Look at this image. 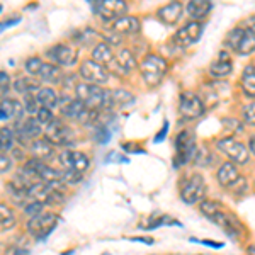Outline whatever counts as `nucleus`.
<instances>
[{
    "label": "nucleus",
    "instance_id": "obj_1",
    "mask_svg": "<svg viewBox=\"0 0 255 255\" xmlns=\"http://www.w3.org/2000/svg\"><path fill=\"white\" fill-rule=\"evenodd\" d=\"M77 99L89 111L109 109L111 106V90H106L102 85L94 84H77L75 87Z\"/></svg>",
    "mask_w": 255,
    "mask_h": 255
},
{
    "label": "nucleus",
    "instance_id": "obj_2",
    "mask_svg": "<svg viewBox=\"0 0 255 255\" xmlns=\"http://www.w3.org/2000/svg\"><path fill=\"white\" fill-rule=\"evenodd\" d=\"M167 70H168L167 60L158 55H146L143 58L141 65H139V72H141L143 80L150 87H155V85H158L162 82Z\"/></svg>",
    "mask_w": 255,
    "mask_h": 255
},
{
    "label": "nucleus",
    "instance_id": "obj_3",
    "mask_svg": "<svg viewBox=\"0 0 255 255\" xmlns=\"http://www.w3.org/2000/svg\"><path fill=\"white\" fill-rule=\"evenodd\" d=\"M206 194V182L204 177L199 174H192L180 180V199L186 204L201 203Z\"/></svg>",
    "mask_w": 255,
    "mask_h": 255
},
{
    "label": "nucleus",
    "instance_id": "obj_4",
    "mask_svg": "<svg viewBox=\"0 0 255 255\" xmlns=\"http://www.w3.org/2000/svg\"><path fill=\"white\" fill-rule=\"evenodd\" d=\"M60 218L55 215V213H41V215L32 216L29 221H27V232L31 233L32 237H36V240H43L46 238L53 230L56 228Z\"/></svg>",
    "mask_w": 255,
    "mask_h": 255
},
{
    "label": "nucleus",
    "instance_id": "obj_5",
    "mask_svg": "<svg viewBox=\"0 0 255 255\" xmlns=\"http://www.w3.org/2000/svg\"><path fill=\"white\" fill-rule=\"evenodd\" d=\"M175 158H174V165L175 167H182L186 165L189 160H192L196 153V141L194 136L189 129H184L179 133V136L175 139Z\"/></svg>",
    "mask_w": 255,
    "mask_h": 255
},
{
    "label": "nucleus",
    "instance_id": "obj_6",
    "mask_svg": "<svg viewBox=\"0 0 255 255\" xmlns=\"http://www.w3.org/2000/svg\"><path fill=\"white\" fill-rule=\"evenodd\" d=\"M204 31V26L201 22H194V20H189L186 26H182L179 31L172 36V44L177 48H189L192 44H196L201 39Z\"/></svg>",
    "mask_w": 255,
    "mask_h": 255
},
{
    "label": "nucleus",
    "instance_id": "obj_7",
    "mask_svg": "<svg viewBox=\"0 0 255 255\" xmlns=\"http://www.w3.org/2000/svg\"><path fill=\"white\" fill-rule=\"evenodd\" d=\"M92 9L104 22H111V20L114 22L126 14L128 5L123 0H101V2L92 3Z\"/></svg>",
    "mask_w": 255,
    "mask_h": 255
},
{
    "label": "nucleus",
    "instance_id": "obj_8",
    "mask_svg": "<svg viewBox=\"0 0 255 255\" xmlns=\"http://www.w3.org/2000/svg\"><path fill=\"white\" fill-rule=\"evenodd\" d=\"M218 150L221 151L223 155H226L232 163H247L249 162V148H247L244 143L237 141L233 136H228V138H223L218 141Z\"/></svg>",
    "mask_w": 255,
    "mask_h": 255
},
{
    "label": "nucleus",
    "instance_id": "obj_9",
    "mask_svg": "<svg viewBox=\"0 0 255 255\" xmlns=\"http://www.w3.org/2000/svg\"><path fill=\"white\" fill-rule=\"evenodd\" d=\"M46 56L51 60V63L58 65V67H72L79 60V51L72 44L58 43L48 49Z\"/></svg>",
    "mask_w": 255,
    "mask_h": 255
},
{
    "label": "nucleus",
    "instance_id": "obj_10",
    "mask_svg": "<svg viewBox=\"0 0 255 255\" xmlns=\"http://www.w3.org/2000/svg\"><path fill=\"white\" fill-rule=\"evenodd\" d=\"M179 111L182 114V118L196 119L204 114V104L199 96H196L191 90H186L179 97Z\"/></svg>",
    "mask_w": 255,
    "mask_h": 255
},
{
    "label": "nucleus",
    "instance_id": "obj_11",
    "mask_svg": "<svg viewBox=\"0 0 255 255\" xmlns=\"http://www.w3.org/2000/svg\"><path fill=\"white\" fill-rule=\"evenodd\" d=\"M46 139L51 143L53 146H68L70 143H73L72 139V129L65 125L61 119H53L51 123L46 126Z\"/></svg>",
    "mask_w": 255,
    "mask_h": 255
},
{
    "label": "nucleus",
    "instance_id": "obj_12",
    "mask_svg": "<svg viewBox=\"0 0 255 255\" xmlns=\"http://www.w3.org/2000/svg\"><path fill=\"white\" fill-rule=\"evenodd\" d=\"M60 163L63 165L65 170L68 172H77V174H84L90 165V160L84 151L77 150H65L60 153Z\"/></svg>",
    "mask_w": 255,
    "mask_h": 255
},
{
    "label": "nucleus",
    "instance_id": "obj_13",
    "mask_svg": "<svg viewBox=\"0 0 255 255\" xmlns=\"http://www.w3.org/2000/svg\"><path fill=\"white\" fill-rule=\"evenodd\" d=\"M80 77L84 80L90 82L94 85H101L106 84L109 80V72L106 70L104 65H99L92 60H85L80 65Z\"/></svg>",
    "mask_w": 255,
    "mask_h": 255
},
{
    "label": "nucleus",
    "instance_id": "obj_14",
    "mask_svg": "<svg viewBox=\"0 0 255 255\" xmlns=\"http://www.w3.org/2000/svg\"><path fill=\"white\" fill-rule=\"evenodd\" d=\"M108 68L113 73H116L118 77L129 75V73L136 68V58H134V55L129 51V49L125 48V49H121L116 56H114L113 61L108 65Z\"/></svg>",
    "mask_w": 255,
    "mask_h": 255
},
{
    "label": "nucleus",
    "instance_id": "obj_15",
    "mask_svg": "<svg viewBox=\"0 0 255 255\" xmlns=\"http://www.w3.org/2000/svg\"><path fill=\"white\" fill-rule=\"evenodd\" d=\"M43 133V128L36 123L34 118L27 119V121L17 123L14 129V139H19L22 143H32L34 139H38L39 134Z\"/></svg>",
    "mask_w": 255,
    "mask_h": 255
},
{
    "label": "nucleus",
    "instance_id": "obj_16",
    "mask_svg": "<svg viewBox=\"0 0 255 255\" xmlns=\"http://www.w3.org/2000/svg\"><path fill=\"white\" fill-rule=\"evenodd\" d=\"M139 29H141V22H139L138 17H134V15H123V17L116 19L111 24L109 31L118 36H128L136 34V32H139Z\"/></svg>",
    "mask_w": 255,
    "mask_h": 255
},
{
    "label": "nucleus",
    "instance_id": "obj_17",
    "mask_svg": "<svg viewBox=\"0 0 255 255\" xmlns=\"http://www.w3.org/2000/svg\"><path fill=\"white\" fill-rule=\"evenodd\" d=\"M211 221L216 223L218 226H221L226 232V235H230L233 238H237L238 235L244 233V226H242L240 221L233 215H228V213H225V211H220L215 218H211Z\"/></svg>",
    "mask_w": 255,
    "mask_h": 255
},
{
    "label": "nucleus",
    "instance_id": "obj_18",
    "mask_svg": "<svg viewBox=\"0 0 255 255\" xmlns=\"http://www.w3.org/2000/svg\"><path fill=\"white\" fill-rule=\"evenodd\" d=\"M233 72V61L232 56L228 55L226 51H221L218 60H215L209 67V73L216 79H221V77H228L230 73Z\"/></svg>",
    "mask_w": 255,
    "mask_h": 255
},
{
    "label": "nucleus",
    "instance_id": "obj_19",
    "mask_svg": "<svg viewBox=\"0 0 255 255\" xmlns=\"http://www.w3.org/2000/svg\"><path fill=\"white\" fill-rule=\"evenodd\" d=\"M216 180L220 186L223 187H232L233 184L240 180V174H238V168L237 165H233L232 162H226L223 165L220 167L216 174Z\"/></svg>",
    "mask_w": 255,
    "mask_h": 255
},
{
    "label": "nucleus",
    "instance_id": "obj_20",
    "mask_svg": "<svg viewBox=\"0 0 255 255\" xmlns=\"http://www.w3.org/2000/svg\"><path fill=\"white\" fill-rule=\"evenodd\" d=\"M157 15L162 22L168 24V26H174V24H177V20L180 19V15H182V3L180 2L167 3V5L160 7Z\"/></svg>",
    "mask_w": 255,
    "mask_h": 255
},
{
    "label": "nucleus",
    "instance_id": "obj_21",
    "mask_svg": "<svg viewBox=\"0 0 255 255\" xmlns=\"http://www.w3.org/2000/svg\"><path fill=\"white\" fill-rule=\"evenodd\" d=\"M213 3L211 2H204V0H192V2H187L186 10L194 22H201L206 15L211 12Z\"/></svg>",
    "mask_w": 255,
    "mask_h": 255
},
{
    "label": "nucleus",
    "instance_id": "obj_22",
    "mask_svg": "<svg viewBox=\"0 0 255 255\" xmlns=\"http://www.w3.org/2000/svg\"><path fill=\"white\" fill-rule=\"evenodd\" d=\"M31 151H32V155H34V158L41 160V162H43V160L53 158V157H55V153H56L55 146H53L46 138L34 139V141L31 143Z\"/></svg>",
    "mask_w": 255,
    "mask_h": 255
},
{
    "label": "nucleus",
    "instance_id": "obj_23",
    "mask_svg": "<svg viewBox=\"0 0 255 255\" xmlns=\"http://www.w3.org/2000/svg\"><path fill=\"white\" fill-rule=\"evenodd\" d=\"M34 97H36V101H38L39 108H46L49 111L55 109V108H58V104H60L58 94H56L53 89H49V87L39 89L38 92H36Z\"/></svg>",
    "mask_w": 255,
    "mask_h": 255
},
{
    "label": "nucleus",
    "instance_id": "obj_24",
    "mask_svg": "<svg viewBox=\"0 0 255 255\" xmlns=\"http://www.w3.org/2000/svg\"><path fill=\"white\" fill-rule=\"evenodd\" d=\"M0 109L7 114L9 119H20L26 114L24 106L20 104L19 101H15V99H7V97L2 99V101H0Z\"/></svg>",
    "mask_w": 255,
    "mask_h": 255
},
{
    "label": "nucleus",
    "instance_id": "obj_25",
    "mask_svg": "<svg viewBox=\"0 0 255 255\" xmlns=\"http://www.w3.org/2000/svg\"><path fill=\"white\" fill-rule=\"evenodd\" d=\"M113 58H114L113 49H111V46L106 41L96 44V48L92 49V61H96L99 65H109Z\"/></svg>",
    "mask_w": 255,
    "mask_h": 255
},
{
    "label": "nucleus",
    "instance_id": "obj_26",
    "mask_svg": "<svg viewBox=\"0 0 255 255\" xmlns=\"http://www.w3.org/2000/svg\"><path fill=\"white\" fill-rule=\"evenodd\" d=\"M38 77L44 82H56V84H58V82H61V79H63V72L60 70L58 65L49 61V63H43Z\"/></svg>",
    "mask_w": 255,
    "mask_h": 255
},
{
    "label": "nucleus",
    "instance_id": "obj_27",
    "mask_svg": "<svg viewBox=\"0 0 255 255\" xmlns=\"http://www.w3.org/2000/svg\"><path fill=\"white\" fill-rule=\"evenodd\" d=\"M242 90L245 92V96L255 97V65H249L244 73H242Z\"/></svg>",
    "mask_w": 255,
    "mask_h": 255
},
{
    "label": "nucleus",
    "instance_id": "obj_28",
    "mask_svg": "<svg viewBox=\"0 0 255 255\" xmlns=\"http://www.w3.org/2000/svg\"><path fill=\"white\" fill-rule=\"evenodd\" d=\"M85 111H87V108L82 104L79 99H68V104L61 106V114L67 118H73V119H82Z\"/></svg>",
    "mask_w": 255,
    "mask_h": 255
},
{
    "label": "nucleus",
    "instance_id": "obj_29",
    "mask_svg": "<svg viewBox=\"0 0 255 255\" xmlns=\"http://www.w3.org/2000/svg\"><path fill=\"white\" fill-rule=\"evenodd\" d=\"M14 89L17 90L19 94H31V92H38V90L41 89V85H39V82L38 80H34V79H31V77H20V79H17L14 82Z\"/></svg>",
    "mask_w": 255,
    "mask_h": 255
},
{
    "label": "nucleus",
    "instance_id": "obj_30",
    "mask_svg": "<svg viewBox=\"0 0 255 255\" xmlns=\"http://www.w3.org/2000/svg\"><path fill=\"white\" fill-rule=\"evenodd\" d=\"M14 225H15L14 211H12L7 204L0 203V232H5V230L14 228Z\"/></svg>",
    "mask_w": 255,
    "mask_h": 255
},
{
    "label": "nucleus",
    "instance_id": "obj_31",
    "mask_svg": "<svg viewBox=\"0 0 255 255\" xmlns=\"http://www.w3.org/2000/svg\"><path fill=\"white\" fill-rule=\"evenodd\" d=\"M235 51L240 53V55H250V53L255 51V34L254 32L245 29L244 36H242V39H240V43H238Z\"/></svg>",
    "mask_w": 255,
    "mask_h": 255
},
{
    "label": "nucleus",
    "instance_id": "obj_32",
    "mask_svg": "<svg viewBox=\"0 0 255 255\" xmlns=\"http://www.w3.org/2000/svg\"><path fill=\"white\" fill-rule=\"evenodd\" d=\"M133 101H134V96L131 92H128V90H125V89L111 90V104L126 106V104H131Z\"/></svg>",
    "mask_w": 255,
    "mask_h": 255
},
{
    "label": "nucleus",
    "instance_id": "obj_33",
    "mask_svg": "<svg viewBox=\"0 0 255 255\" xmlns=\"http://www.w3.org/2000/svg\"><path fill=\"white\" fill-rule=\"evenodd\" d=\"M199 211L203 213L206 218H215L218 213L220 211H223L221 209V204L220 203H216V201H211V199H203L201 201V204H199Z\"/></svg>",
    "mask_w": 255,
    "mask_h": 255
},
{
    "label": "nucleus",
    "instance_id": "obj_34",
    "mask_svg": "<svg viewBox=\"0 0 255 255\" xmlns=\"http://www.w3.org/2000/svg\"><path fill=\"white\" fill-rule=\"evenodd\" d=\"M14 133L9 128H0V151H7L14 146Z\"/></svg>",
    "mask_w": 255,
    "mask_h": 255
},
{
    "label": "nucleus",
    "instance_id": "obj_35",
    "mask_svg": "<svg viewBox=\"0 0 255 255\" xmlns=\"http://www.w3.org/2000/svg\"><path fill=\"white\" fill-rule=\"evenodd\" d=\"M244 32H245V29H242V27H235V29H232V32H228V36H226V39H225V46L237 49L242 36H244Z\"/></svg>",
    "mask_w": 255,
    "mask_h": 255
},
{
    "label": "nucleus",
    "instance_id": "obj_36",
    "mask_svg": "<svg viewBox=\"0 0 255 255\" xmlns=\"http://www.w3.org/2000/svg\"><path fill=\"white\" fill-rule=\"evenodd\" d=\"M43 63L44 61L41 60L39 56H31V58H27L26 63H24V70H26L27 75H38Z\"/></svg>",
    "mask_w": 255,
    "mask_h": 255
},
{
    "label": "nucleus",
    "instance_id": "obj_37",
    "mask_svg": "<svg viewBox=\"0 0 255 255\" xmlns=\"http://www.w3.org/2000/svg\"><path fill=\"white\" fill-rule=\"evenodd\" d=\"M96 38H97V32L92 27H85V29H80L77 32V41L82 44H92Z\"/></svg>",
    "mask_w": 255,
    "mask_h": 255
},
{
    "label": "nucleus",
    "instance_id": "obj_38",
    "mask_svg": "<svg viewBox=\"0 0 255 255\" xmlns=\"http://www.w3.org/2000/svg\"><path fill=\"white\" fill-rule=\"evenodd\" d=\"M34 119H36V123L43 128V126H48L49 123L55 119V116H53V113L49 109H46V108H39L38 109V113L34 114Z\"/></svg>",
    "mask_w": 255,
    "mask_h": 255
},
{
    "label": "nucleus",
    "instance_id": "obj_39",
    "mask_svg": "<svg viewBox=\"0 0 255 255\" xmlns=\"http://www.w3.org/2000/svg\"><path fill=\"white\" fill-rule=\"evenodd\" d=\"M94 139H96L97 143H108L109 139H111V131H109V128L108 126H104V125H99L96 126V129H94Z\"/></svg>",
    "mask_w": 255,
    "mask_h": 255
},
{
    "label": "nucleus",
    "instance_id": "obj_40",
    "mask_svg": "<svg viewBox=\"0 0 255 255\" xmlns=\"http://www.w3.org/2000/svg\"><path fill=\"white\" fill-rule=\"evenodd\" d=\"M24 109H26L27 114H32V116L38 113L39 104L34 96H31V94H26V96H24Z\"/></svg>",
    "mask_w": 255,
    "mask_h": 255
},
{
    "label": "nucleus",
    "instance_id": "obj_41",
    "mask_svg": "<svg viewBox=\"0 0 255 255\" xmlns=\"http://www.w3.org/2000/svg\"><path fill=\"white\" fill-rule=\"evenodd\" d=\"M242 116H244V121L247 125L255 126V102H250L242 109Z\"/></svg>",
    "mask_w": 255,
    "mask_h": 255
},
{
    "label": "nucleus",
    "instance_id": "obj_42",
    "mask_svg": "<svg viewBox=\"0 0 255 255\" xmlns=\"http://www.w3.org/2000/svg\"><path fill=\"white\" fill-rule=\"evenodd\" d=\"M44 211V204L43 203H36V201H29V203L24 206V213L29 215L31 218L36 216V215H41Z\"/></svg>",
    "mask_w": 255,
    "mask_h": 255
},
{
    "label": "nucleus",
    "instance_id": "obj_43",
    "mask_svg": "<svg viewBox=\"0 0 255 255\" xmlns=\"http://www.w3.org/2000/svg\"><path fill=\"white\" fill-rule=\"evenodd\" d=\"M10 89V77L9 73L0 72V97L5 99V94L9 92Z\"/></svg>",
    "mask_w": 255,
    "mask_h": 255
},
{
    "label": "nucleus",
    "instance_id": "obj_44",
    "mask_svg": "<svg viewBox=\"0 0 255 255\" xmlns=\"http://www.w3.org/2000/svg\"><path fill=\"white\" fill-rule=\"evenodd\" d=\"M12 168V160L7 157L5 153H0V172H7V170H10Z\"/></svg>",
    "mask_w": 255,
    "mask_h": 255
},
{
    "label": "nucleus",
    "instance_id": "obj_45",
    "mask_svg": "<svg viewBox=\"0 0 255 255\" xmlns=\"http://www.w3.org/2000/svg\"><path fill=\"white\" fill-rule=\"evenodd\" d=\"M191 242L203 244V245H209L211 249H223V247H225L223 242H215V240H197V238H191Z\"/></svg>",
    "mask_w": 255,
    "mask_h": 255
},
{
    "label": "nucleus",
    "instance_id": "obj_46",
    "mask_svg": "<svg viewBox=\"0 0 255 255\" xmlns=\"http://www.w3.org/2000/svg\"><path fill=\"white\" fill-rule=\"evenodd\" d=\"M245 29L255 34V14L252 15V17H249V19L245 20Z\"/></svg>",
    "mask_w": 255,
    "mask_h": 255
},
{
    "label": "nucleus",
    "instance_id": "obj_47",
    "mask_svg": "<svg viewBox=\"0 0 255 255\" xmlns=\"http://www.w3.org/2000/svg\"><path fill=\"white\" fill-rule=\"evenodd\" d=\"M167 131H168V123L165 121V123H163L162 131H160V133L157 134V136H155V141H157V143H158V141H162V139L167 136Z\"/></svg>",
    "mask_w": 255,
    "mask_h": 255
},
{
    "label": "nucleus",
    "instance_id": "obj_48",
    "mask_svg": "<svg viewBox=\"0 0 255 255\" xmlns=\"http://www.w3.org/2000/svg\"><path fill=\"white\" fill-rule=\"evenodd\" d=\"M20 20V17H12V19H7V20H3V22H0V31L2 29H5L7 26H14V24H17Z\"/></svg>",
    "mask_w": 255,
    "mask_h": 255
},
{
    "label": "nucleus",
    "instance_id": "obj_49",
    "mask_svg": "<svg viewBox=\"0 0 255 255\" xmlns=\"http://www.w3.org/2000/svg\"><path fill=\"white\" fill-rule=\"evenodd\" d=\"M131 242H143V244H153L151 238H141V237H136V238H129Z\"/></svg>",
    "mask_w": 255,
    "mask_h": 255
},
{
    "label": "nucleus",
    "instance_id": "obj_50",
    "mask_svg": "<svg viewBox=\"0 0 255 255\" xmlns=\"http://www.w3.org/2000/svg\"><path fill=\"white\" fill-rule=\"evenodd\" d=\"M249 150L255 155V134H254L252 138H250V141H249Z\"/></svg>",
    "mask_w": 255,
    "mask_h": 255
},
{
    "label": "nucleus",
    "instance_id": "obj_51",
    "mask_svg": "<svg viewBox=\"0 0 255 255\" xmlns=\"http://www.w3.org/2000/svg\"><path fill=\"white\" fill-rule=\"evenodd\" d=\"M7 252H9V247L5 244H0V255H7Z\"/></svg>",
    "mask_w": 255,
    "mask_h": 255
},
{
    "label": "nucleus",
    "instance_id": "obj_52",
    "mask_svg": "<svg viewBox=\"0 0 255 255\" xmlns=\"http://www.w3.org/2000/svg\"><path fill=\"white\" fill-rule=\"evenodd\" d=\"M14 255H29V254H27V250H22V249H15V250H14Z\"/></svg>",
    "mask_w": 255,
    "mask_h": 255
},
{
    "label": "nucleus",
    "instance_id": "obj_53",
    "mask_svg": "<svg viewBox=\"0 0 255 255\" xmlns=\"http://www.w3.org/2000/svg\"><path fill=\"white\" fill-rule=\"evenodd\" d=\"M247 254H249V255H255V245H250L249 249H247Z\"/></svg>",
    "mask_w": 255,
    "mask_h": 255
},
{
    "label": "nucleus",
    "instance_id": "obj_54",
    "mask_svg": "<svg viewBox=\"0 0 255 255\" xmlns=\"http://www.w3.org/2000/svg\"><path fill=\"white\" fill-rule=\"evenodd\" d=\"M0 119H9V118H7V114H5V113H3V111H2V109H0Z\"/></svg>",
    "mask_w": 255,
    "mask_h": 255
},
{
    "label": "nucleus",
    "instance_id": "obj_55",
    "mask_svg": "<svg viewBox=\"0 0 255 255\" xmlns=\"http://www.w3.org/2000/svg\"><path fill=\"white\" fill-rule=\"evenodd\" d=\"M102 255H111V254H108V252H106V254H102Z\"/></svg>",
    "mask_w": 255,
    "mask_h": 255
},
{
    "label": "nucleus",
    "instance_id": "obj_56",
    "mask_svg": "<svg viewBox=\"0 0 255 255\" xmlns=\"http://www.w3.org/2000/svg\"><path fill=\"white\" fill-rule=\"evenodd\" d=\"M0 12H2V5H0Z\"/></svg>",
    "mask_w": 255,
    "mask_h": 255
},
{
    "label": "nucleus",
    "instance_id": "obj_57",
    "mask_svg": "<svg viewBox=\"0 0 255 255\" xmlns=\"http://www.w3.org/2000/svg\"><path fill=\"white\" fill-rule=\"evenodd\" d=\"M196 255H201V254H196Z\"/></svg>",
    "mask_w": 255,
    "mask_h": 255
},
{
    "label": "nucleus",
    "instance_id": "obj_58",
    "mask_svg": "<svg viewBox=\"0 0 255 255\" xmlns=\"http://www.w3.org/2000/svg\"><path fill=\"white\" fill-rule=\"evenodd\" d=\"M172 255H175V254H172Z\"/></svg>",
    "mask_w": 255,
    "mask_h": 255
}]
</instances>
